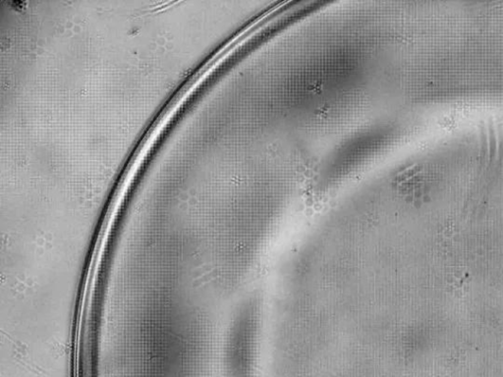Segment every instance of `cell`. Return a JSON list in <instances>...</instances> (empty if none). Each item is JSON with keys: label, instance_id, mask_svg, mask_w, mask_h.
<instances>
[{"label": "cell", "instance_id": "cell-1", "mask_svg": "<svg viewBox=\"0 0 503 377\" xmlns=\"http://www.w3.org/2000/svg\"><path fill=\"white\" fill-rule=\"evenodd\" d=\"M487 129V136H488V161L491 162L497 154V149L499 144L497 143V138H496V132L494 129L493 123L489 121V123L486 126Z\"/></svg>", "mask_w": 503, "mask_h": 377}]
</instances>
